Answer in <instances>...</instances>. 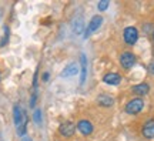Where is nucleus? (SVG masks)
Masks as SVG:
<instances>
[{"instance_id":"1","label":"nucleus","mask_w":154,"mask_h":141,"mask_svg":"<svg viewBox=\"0 0 154 141\" xmlns=\"http://www.w3.org/2000/svg\"><path fill=\"white\" fill-rule=\"evenodd\" d=\"M13 118H14V124H16L17 128V134L19 136H24L26 125H27V114L19 104H16L14 109H13Z\"/></svg>"},{"instance_id":"2","label":"nucleus","mask_w":154,"mask_h":141,"mask_svg":"<svg viewBox=\"0 0 154 141\" xmlns=\"http://www.w3.org/2000/svg\"><path fill=\"white\" fill-rule=\"evenodd\" d=\"M143 109H144V101L141 97L131 98V100L126 104V107H124L126 113L130 114V115H136V114H138Z\"/></svg>"},{"instance_id":"3","label":"nucleus","mask_w":154,"mask_h":141,"mask_svg":"<svg viewBox=\"0 0 154 141\" xmlns=\"http://www.w3.org/2000/svg\"><path fill=\"white\" fill-rule=\"evenodd\" d=\"M123 38H124L126 44L134 46L138 40V30L134 27V26H128V27H126L124 32H123Z\"/></svg>"},{"instance_id":"4","label":"nucleus","mask_w":154,"mask_h":141,"mask_svg":"<svg viewBox=\"0 0 154 141\" xmlns=\"http://www.w3.org/2000/svg\"><path fill=\"white\" fill-rule=\"evenodd\" d=\"M101 23H103V17L100 16V14H96V16L91 17V20L88 22V26L86 29V32H84V38H88L97 29H100Z\"/></svg>"},{"instance_id":"5","label":"nucleus","mask_w":154,"mask_h":141,"mask_svg":"<svg viewBox=\"0 0 154 141\" xmlns=\"http://www.w3.org/2000/svg\"><path fill=\"white\" fill-rule=\"evenodd\" d=\"M120 64L124 70H130L136 64V54L131 51H123L120 54Z\"/></svg>"},{"instance_id":"6","label":"nucleus","mask_w":154,"mask_h":141,"mask_svg":"<svg viewBox=\"0 0 154 141\" xmlns=\"http://www.w3.org/2000/svg\"><path fill=\"white\" fill-rule=\"evenodd\" d=\"M76 124L72 123V121H64L61 123L60 127H59V133H60L63 137H73L74 133H76Z\"/></svg>"},{"instance_id":"7","label":"nucleus","mask_w":154,"mask_h":141,"mask_svg":"<svg viewBox=\"0 0 154 141\" xmlns=\"http://www.w3.org/2000/svg\"><path fill=\"white\" fill-rule=\"evenodd\" d=\"M77 130L82 133L83 136H90L91 133H93L94 127L91 124V121H88V120H80L79 123H77Z\"/></svg>"},{"instance_id":"8","label":"nucleus","mask_w":154,"mask_h":141,"mask_svg":"<svg viewBox=\"0 0 154 141\" xmlns=\"http://www.w3.org/2000/svg\"><path fill=\"white\" fill-rule=\"evenodd\" d=\"M141 134L144 138H154V118L147 120L141 127Z\"/></svg>"},{"instance_id":"9","label":"nucleus","mask_w":154,"mask_h":141,"mask_svg":"<svg viewBox=\"0 0 154 141\" xmlns=\"http://www.w3.org/2000/svg\"><path fill=\"white\" fill-rule=\"evenodd\" d=\"M103 81L109 86H119L121 83V76L119 73H107L103 76Z\"/></svg>"},{"instance_id":"10","label":"nucleus","mask_w":154,"mask_h":141,"mask_svg":"<svg viewBox=\"0 0 154 141\" xmlns=\"http://www.w3.org/2000/svg\"><path fill=\"white\" fill-rule=\"evenodd\" d=\"M96 101L99 104L100 107H106V109H109V107H113V104H114V98L109 96V94H100L97 96L96 98Z\"/></svg>"},{"instance_id":"11","label":"nucleus","mask_w":154,"mask_h":141,"mask_svg":"<svg viewBox=\"0 0 154 141\" xmlns=\"http://www.w3.org/2000/svg\"><path fill=\"white\" fill-rule=\"evenodd\" d=\"M131 93L133 94H136L138 97H141V96H146V94H149L150 93V86L147 83H140V84H136V86L131 87Z\"/></svg>"},{"instance_id":"12","label":"nucleus","mask_w":154,"mask_h":141,"mask_svg":"<svg viewBox=\"0 0 154 141\" xmlns=\"http://www.w3.org/2000/svg\"><path fill=\"white\" fill-rule=\"evenodd\" d=\"M77 73H79V66H77L76 63H70L69 66L64 67V70L60 73V76L61 77H73V76H76Z\"/></svg>"},{"instance_id":"13","label":"nucleus","mask_w":154,"mask_h":141,"mask_svg":"<svg viewBox=\"0 0 154 141\" xmlns=\"http://www.w3.org/2000/svg\"><path fill=\"white\" fill-rule=\"evenodd\" d=\"M80 64H82V76H80V84H84L86 77H87V57L84 53H82L80 56Z\"/></svg>"},{"instance_id":"14","label":"nucleus","mask_w":154,"mask_h":141,"mask_svg":"<svg viewBox=\"0 0 154 141\" xmlns=\"http://www.w3.org/2000/svg\"><path fill=\"white\" fill-rule=\"evenodd\" d=\"M83 30H84V20H83L82 16H79L73 22V32L76 33V34H82Z\"/></svg>"},{"instance_id":"15","label":"nucleus","mask_w":154,"mask_h":141,"mask_svg":"<svg viewBox=\"0 0 154 141\" xmlns=\"http://www.w3.org/2000/svg\"><path fill=\"white\" fill-rule=\"evenodd\" d=\"M33 120H34V123L36 124H42V110L40 109H36L34 110V113H33Z\"/></svg>"},{"instance_id":"16","label":"nucleus","mask_w":154,"mask_h":141,"mask_svg":"<svg viewBox=\"0 0 154 141\" xmlns=\"http://www.w3.org/2000/svg\"><path fill=\"white\" fill-rule=\"evenodd\" d=\"M9 33H10V30H9V27L7 26H5V37H3V40L0 41V47H3L7 41H9Z\"/></svg>"},{"instance_id":"17","label":"nucleus","mask_w":154,"mask_h":141,"mask_svg":"<svg viewBox=\"0 0 154 141\" xmlns=\"http://www.w3.org/2000/svg\"><path fill=\"white\" fill-rule=\"evenodd\" d=\"M109 5H110V3H109V0H101V2L99 3V6H97V7H99V10H100V11H104L106 9L109 7Z\"/></svg>"},{"instance_id":"18","label":"nucleus","mask_w":154,"mask_h":141,"mask_svg":"<svg viewBox=\"0 0 154 141\" xmlns=\"http://www.w3.org/2000/svg\"><path fill=\"white\" fill-rule=\"evenodd\" d=\"M36 101H37V91H33L32 97H30V107H34V106H36Z\"/></svg>"},{"instance_id":"19","label":"nucleus","mask_w":154,"mask_h":141,"mask_svg":"<svg viewBox=\"0 0 154 141\" xmlns=\"http://www.w3.org/2000/svg\"><path fill=\"white\" fill-rule=\"evenodd\" d=\"M147 70H149L150 74H153V76H154V61L149 64V67H147Z\"/></svg>"},{"instance_id":"20","label":"nucleus","mask_w":154,"mask_h":141,"mask_svg":"<svg viewBox=\"0 0 154 141\" xmlns=\"http://www.w3.org/2000/svg\"><path fill=\"white\" fill-rule=\"evenodd\" d=\"M49 80V73H44L43 74V81H47Z\"/></svg>"},{"instance_id":"21","label":"nucleus","mask_w":154,"mask_h":141,"mask_svg":"<svg viewBox=\"0 0 154 141\" xmlns=\"http://www.w3.org/2000/svg\"><path fill=\"white\" fill-rule=\"evenodd\" d=\"M151 36H153V41H154V32H153V34H151Z\"/></svg>"}]
</instances>
